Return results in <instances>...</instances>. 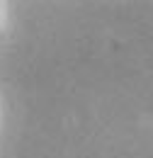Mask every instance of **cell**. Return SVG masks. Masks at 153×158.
Segmentation results:
<instances>
[]
</instances>
